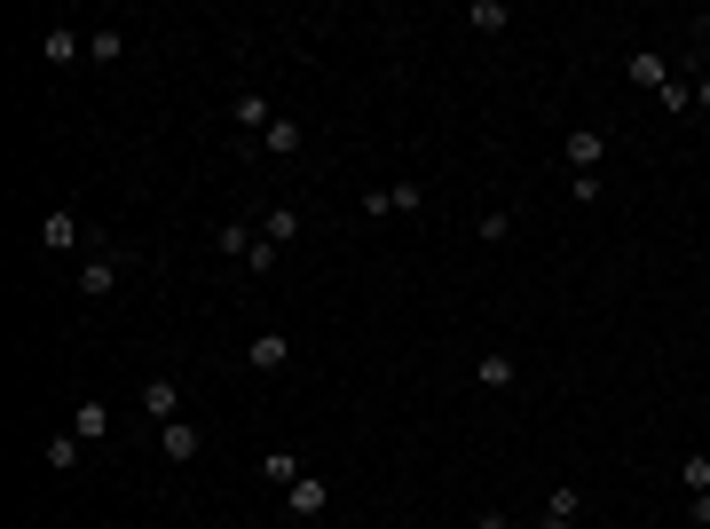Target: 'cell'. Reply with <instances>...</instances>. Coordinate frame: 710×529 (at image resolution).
Segmentation results:
<instances>
[{
    "instance_id": "cell-21",
    "label": "cell",
    "mask_w": 710,
    "mask_h": 529,
    "mask_svg": "<svg viewBox=\"0 0 710 529\" xmlns=\"http://www.w3.org/2000/svg\"><path fill=\"white\" fill-rule=\"evenodd\" d=\"M679 482H687V498H702V490H710V450H687L679 458Z\"/></svg>"
},
{
    "instance_id": "cell-14",
    "label": "cell",
    "mask_w": 710,
    "mask_h": 529,
    "mask_svg": "<svg viewBox=\"0 0 710 529\" xmlns=\"http://www.w3.org/2000/svg\"><path fill=\"white\" fill-rule=\"evenodd\" d=\"M40 56L56 63V72H63V63H80V24H48V40H40Z\"/></svg>"
},
{
    "instance_id": "cell-17",
    "label": "cell",
    "mask_w": 710,
    "mask_h": 529,
    "mask_svg": "<svg viewBox=\"0 0 710 529\" xmlns=\"http://www.w3.org/2000/svg\"><path fill=\"white\" fill-rule=\"evenodd\" d=\"M261 238H268V245L285 253V245L300 238V214H292V206H268V214H261Z\"/></svg>"
},
{
    "instance_id": "cell-3",
    "label": "cell",
    "mask_w": 710,
    "mask_h": 529,
    "mask_svg": "<svg viewBox=\"0 0 710 529\" xmlns=\"http://www.w3.org/2000/svg\"><path fill=\"white\" fill-rule=\"evenodd\" d=\"M40 245H48V253H80V245H87V221H80L72 206L40 214Z\"/></svg>"
},
{
    "instance_id": "cell-27",
    "label": "cell",
    "mask_w": 710,
    "mask_h": 529,
    "mask_svg": "<svg viewBox=\"0 0 710 529\" xmlns=\"http://www.w3.org/2000/svg\"><path fill=\"white\" fill-rule=\"evenodd\" d=\"M687 529H710V490H702V498H687Z\"/></svg>"
},
{
    "instance_id": "cell-20",
    "label": "cell",
    "mask_w": 710,
    "mask_h": 529,
    "mask_svg": "<svg viewBox=\"0 0 710 529\" xmlns=\"http://www.w3.org/2000/svg\"><path fill=\"white\" fill-rule=\"evenodd\" d=\"M40 458H48L56 474H72V467H80V435H72V426H63V435H48V450H40Z\"/></svg>"
},
{
    "instance_id": "cell-22",
    "label": "cell",
    "mask_w": 710,
    "mask_h": 529,
    "mask_svg": "<svg viewBox=\"0 0 710 529\" xmlns=\"http://www.w3.org/2000/svg\"><path fill=\"white\" fill-rule=\"evenodd\" d=\"M426 206V182H395L387 190V214H419Z\"/></svg>"
},
{
    "instance_id": "cell-2",
    "label": "cell",
    "mask_w": 710,
    "mask_h": 529,
    "mask_svg": "<svg viewBox=\"0 0 710 529\" xmlns=\"http://www.w3.org/2000/svg\"><path fill=\"white\" fill-rule=\"evenodd\" d=\"M561 158H568V175H600V158H607V135H600V127H568Z\"/></svg>"
},
{
    "instance_id": "cell-24",
    "label": "cell",
    "mask_w": 710,
    "mask_h": 529,
    "mask_svg": "<svg viewBox=\"0 0 710 529\" xmlns=\"http://www.w3.org/2000/svg\"><path fill=\"white\" fill-rule=\"evenodd\" d=\"M663 111H671V119L695 111V80H671V87H663Z\"/></svg>"
},
{
    "instance_id": "cell-18",
    "label": "cell",
    "mask_w": 710,
    "mask_h": 529,
    "mask_svg": "<svg viewBox=\"0 0 710 529\" xmlns=\"http://www.w3.org/2000/svg\"><path fill=\"white\" fill-rule=\"evenodd\" d=\"M87 56H95V63H119V56H127V32H119V24H95V32H87Z\"/></svg>"
},
{
    "instance_id": "cell-7",
    "label": "cell",
    "mask_w": 710,
    "mask_h": 529,
    "mask_svg": "<svg viewBox=\"0 0 710 529\" xmlns=\"http://www.w3.org/2000/svg\"><path fill=\"white\" fill-rule=\"evenodd\" d=\"M514 380H521V363L505 356V348H490V356H473V387H490V395H505Z\"/></svg>"
},
{
    "instance_id": "cell-12",
    "label": "cell",
    "mask_w": 710,
    "mask_h": 529,
    "mask_svg": "<svg viewBox=\"0 0 710 529\" xmlns=\"http://www.w3.org/2000/svg\"><path fill=\"white\" fill-rule=\"evenodd\" d=\"M300 474H309V467H300V458H292V450H268V458H261V482H268V490H277V498H285V490H292Z\"/></svg>"
},
{
    "instance_id": "cell-15",
    "label": "cell",
    "mask_w": 710,
    "mask_h": 529,
    "mask_svg": "<svg viewBox=\"0 0 710 529\" xmlns=\"http://www.w3.org/2000/svg\"><path fill=\"white\" fill-rule=\"evenodd\" d=\"M466 24L482 32V40H497V32L514 24V9H505V0H473V9H466Z\"/></svg>"
},
{
    "instance_id": "cell-13",
    "label": "cell",
    "mask_w": 710,
    "mask_h": 529,
    "mask_svg": "<svg viewBox=\"0 0 710 529\" xmlns=\"http://www.w3.org/2000/svg\"><path fill=\"white\" fill-rule=\"evenodd\" d=\"M229 119H237V127H253V135H268V119H277V111H268V95H261V87H245V95L229 104Z\"/></svg>"
},
{
    "instance_id": "cell-8",
    "label": "cell",
    "mask_w": 710,
    "mask_h": 529,
    "mask_svg": "<svg viewBox=\"0 0 710 529\" xmlns=\"http://www.w3.org/2000/svg\"><path fill=\"white\" fill-rule=\"evenodd\" d=\"M285 363H292V340H285V333L245 340V372H285Z\"/></svg>"
},
{
    "instance_id": "cell-25",
    "label": "cell",
    "mask_w": 710,
    "mask_h": 529,
    "mask_svg": "<svg viewBox=\"0 0 710 529\" xmlns=\"http://www.w3.org/2000/svg\"><path fill=\"white\" fill-rule=\"evenodd\" d=\"M245 269H253V277H277V245H268V238H261V245L245 253Z\"/></svg>"
},
{
    "instance_id": "cell-4",
    "label": "cell",
    "mask_w": 710,
    "mask_h": 529,
    "mask_svg": "<svg viewBox=\"0 0 710 529\" xmlns=\"http://www.w3.org/2000/svg\"><path fill=\"white\" fill-rule=\"evenodd\" d=\"M624 80L663 95V87H671V56H663V48H631V56H624Z\"/></svg>"
},
{
    "instance_id": "cell-10",
    "label": "cell",
    "mask_w": 710,
    "mask_h": 529,
    "mask_svg": "<svg viewBox=\"0 0 710 529\" xmlns=\"http://www.w3.org/2000/svg\"><path fill=\"white\" fill-rule=\"evenodd\" d=\"M111 285H119V261H111V253H87V261H80V292H87V301H104Z\"/></svg>"
},
{
    "instance_id": "cell-19",
    "label": "cell",
    "mask_w": 710,
    "mask_h": 529,
    "mask_svg": "<svg viewBox=\"0 0 710 529\" xmlns=\"http://www.w3.org/2000/svg\"><path fill=\"white\" fill-rule=\"evenodd\" d=\"M72 435H80V443H104V435H111V404H80Z\"/></svg>"
},
{
    "instance_id": "cell-6",
    "label": "cell",
    "mask_w": 710,
    "mask_h": 529,
    "mask_svg": "<svg viewBox=\"0 0 710 529\" xmlns=\"http://www.w3.org/2000/svg\"><path fill=\"white\" fill-rule=\"evenodd\" d=\"M158 450L182 467V458H197V450H206V426H190V419H166V426H158Z\"/></svg>"
},
{
    "instance_id": "cell-26",
    "label": "cell",
    "mask_w": 710,
    "mask_h": 529,
    "mask_svg": "<svg viewBox=\"0 0 710 529\" xmlns=\"http://www.w3.org/2000/svg\"><path fill=\"white\" fill-rule=\"evenodd\" d=\"M568 197H577V206H600V175H568Z\"/></svg>"
},
{
    "instance_id": "cell-16",
    "label": "cell",
    "mask_w": 710,
    "mask_h": 529,
    "mask_svg": "<svg viewBox=\"0 0 710 529\" xmlns=\"http://www.w3.org/2000/svg\"><path fill=\"white\" fill-rule=\"evenodd\" d=\"M300 143H309V135H300V119H292V111H277V119H268V158H292Z\"/></svg>"
},
{
    "instance_id": "cell-23",
    "label": "cell",
    "mask_w": 710,
    "mask_h": 529,
    "mask_svg": "<svg viewBox=\"0 0 710 529\" xmlns=\"http://www.w3.org/2000/svg\"><path fill=\"white\" fill-rule=\"evenodd\" d=\"M473 229H482V245H505V238H514V214H505V206H490Z\"/></svg>"
},
{
    "instance_id": "cell-9",
    "label": "cell",
    "mask_w": 710,
    "mask_h": 529,
    "mask_svg": "<svg viewBox=\"0 0 710 529\" xmlns=\"http://www.w3.org/2000/svg\"><path fill=\"white\" fill-rule=\"evenodd\" d=\"M143 419H158V426H166V419H182V387L166 380V372H158V380H143Z\"/></svg>"
},
{
    "instance_id": "cell-29",
    "label": "cell",
    "mask_w": 710,
    "mask_h": 529,
    "mask_svg": "<svg viewBox=\"0 0 710 529\" xmlns=\"http://www.w3.org/2000/svg\"><path fill=\"white\" fill-rule=\"evenodd\" d=\"M695 111H710V72H702V80H695Z\"/></svg>"
},
{
    "instance_id": "cell-1",
    "label": "cell",
    "mask_w": 710,
    "mask_h": 529,
    "mask_svg": "<svg viewBox=\"0 0 710 529\" xmlns=\"http://www.w3.org/2000/svg\"><path fill=\"white\" fill-rule=\"evenodd\" d=\"M285 514H292V521H324V514H332V482H324V474H300V482L285 490Z\"/></svg>"
},
{
    "instance_id": "cell-11",
    "label": "cell",
    "mask_w": 710,
    "mask_h": 529,
    "mask_svg": "<svg viewBox=\"0 0 710 529\" xmlns=\"http://www.w3.org/2000/svg\"><path fill=\"white\" fill-rule=\"evenodd\" d=\"M214 245H221V261H245V253L261 245V229H253L245 214H237V221H221V229H214Z\"/></svg>"
},
{
    "instance_id": "cell-28",
    "label": "cell",
    "mask_w": 710,
    "mask_h": 529,
    "mask_svg": "<svg viewBox=\"0 0 710 529\" xmlns=\"http://www.w3.org/2000/svg\"><path fill=\"white\" fill-rule=\"evenodd\" d=\"M473 529H529V521H514V514H482Z\"/></svg>"
},
{
    "instance_id": "cell-5",
    "label": "cell",
    "mask_w": 710,
    "mask_h": 529,
    "mask_svg": "<svg viewBox=\"0 0 710 529\" xmlns=\"http://www.w3.org/2000/svg\"><path fill=\"white\" fill-rule=\"evenodd\" d=\"M585 521V490L577 482H553L545 490V529H577Z\"/></svg>"
}]
</instances>
